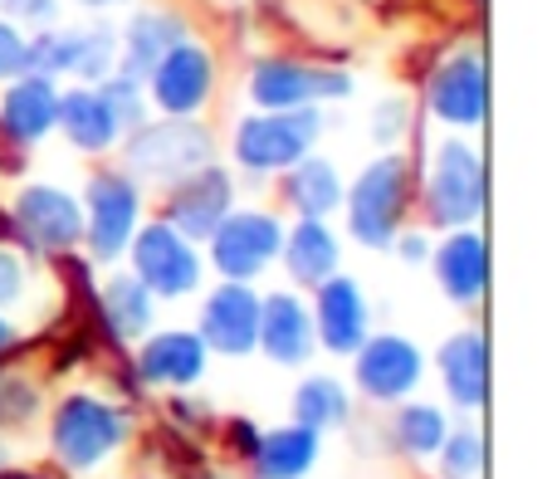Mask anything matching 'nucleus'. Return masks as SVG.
I'll list each match as a JSON object with an SVG mask.
<instances>
[{
    "instance_id": "obj_30",
    "label": "nucleus",
    "mask_w": 557,
    "mask_h": 479,
    "mask_svg": "<svg viewBox=\"0 0 557 479\" xmlns=\"http://www.w3.org/2000/svg\"><path fill=\"white\" fill-rule=\"evenodd\" d=\"M445 441V416L435 406H406L396 416V445L411 455H435Z\"/></svg>"
},
{
    "instance_id": "obj_23",
    "label": "nucleus",
    "mask_w": 557,
    "mask_h": 479,
    "mask_svg": "<svg viewBox=\"0 0 557 479\" xmlns=\"http://www.w3.org/2000/svg\"><path fill=\"white\" fill-rule=\"evenodd\" d=\"M182 39H186V20L182 15L147 10V15L127 20V29H123V69H117V74H127V78L143 84V78L162 64L166 49H176Z\"/></svg>"
},
{
    "instance_id": "obj_22",
    "label": "nucleus",
    "mask_w": 557,
    "mask_h": 479,
    "mask_svg": "<svg viewBox=\"0 0 557 479\" xmlns=\"http://www.w3.org/2000/svg\"><path fill=\"white\" fill-rule=\"evenodd\" d=\"M137 372L152 386H191L206 372V343L196 333H182V328L157 333L137 353Z\"/></svg>"
},
{
    "instance_id": "obj_35",
    "label": "nucleus",
    "mask_w": 557,
    "mask_h": 479,
    "mask_svg": "<svg viewBox=\"0 0 557 479\" xmlns=\"http://www.w3.org/2000/svg\"><path fill=\"white\" fill-rule=\"evenodd\" d=\"M25 294H29V265H25V255H20V249H10V245H0V308L20 304Z\"/></svg>"
},
{
    "instance_id": "obj_32",
    "label": "nucleus",
    "mask_w": 557,
    "mask_h": 479,
    "mask_svg": "<svg viewBox=\"0 0 557 479\" xmlns=\"http://www.w3.org/2000/svg\"><path fill=\"white\" fill-rule=\"evenodd\" d=\"M441 460H445V475H450V479H470L474 470H480V460H484L480 435H474V431L445 435V441H441Z\"/></svg>"
},
{
    "instance_id": "obj_36",
    "label": "nucleus",
    "mask_w": 557,
    "mask_h": 479,
    "mask_svg": "<svg viewBox=\"0 0 557 479\" xmlns=\"http://www.w3.org/2000/svg\"><path fill=\"white\" fill-rule=\"evenodd\" d=\"M0 5H5V15H10V20H20V25L45 29L49 20H54L59 0H0Z\"/></svg>"
},
{
    "instance_id": "obj_16",
    "label": "nucleus",
    "mask_w": 557,
    "mask_h": 479,
    "mask_svg": "<svg viewBox=\"0 0 557 479\" xmlns=\"http://www.w3.org/2000/svg\"><path fill=\"white\" fill-rule=\"evenodd\" d=\"M416 382H421V353H416V343L382 333L357 347V386L372 402H401Z\"/></svg>"
},
{
    "instance_id": "obj_19",
    "label": "nucleus",
    "mask_w": 557,
    "mask_h": 479,
    "mask_svg": "<svg viewBox=\"0 0 557 479\" xmlns=\"http://www.w3.org/2000/svg\"><path fill=\"white\" fill-rule=\"evenodd\" d=\"M435 255V279L441 288L455 298V304H480L484 298V284H490V245L484 235H474L470 225L450 231V240H441Z\"/></svg>"
},
{
    "instance_id": "obj_4",
    "label": "nucleus",
    "mask_w": 557,
    "mask_h": 479,
    "mask_svg": "<svg viewBox=\"0 0 557 479\" xmlns=\"http://www.w3.org/2000/svg\"><path fill=\"white\" fill-rule=\"evenodd\" d=\"M425 211L435 225L445 231H460L474 225L484 216V162L470 143L460 137H445L431 157V172H425Z\"/></svg>"
},
{
    "instance_id": "obj_9",
    "label": "nucleus",
    "mask_w": 557,
    "mask_h": 479,
    "mask_svg": "<svg viewBox=\"0 0 557 479\" xmlns=\"http://www.w3.org/2000/svg\"><path fill=\"white\" fill-rule=\"evenodd\" d=\"M278 245H284V225L270 211H231L221 225L211 231V265L221 269L235 284H250L255 274L278 259Z\"/></svg>"
},
{
    "instance_id": "obj_2",
    "label": "nucleus",
    "mask_w": 557,
    "mask_h": 479,
    "mask_svg": "<svg viewBox=\"0 0 557 479\" xmlns=\"http://www.w3.org/2000/svg\"><path fill=\"white\" fill-rule=\"evenodd\" d=\"M343 201H347V231L362 245L386 249L401 235L406 201H411V167H406V157H376L352 182V192H343Z\"/></svg>"
},
{
    "instance_id": "obj_25",
    "label": "nucleus",
    "mask_w": 557,
    "mask_h": 479,
    "mask_svg": "<svg viewBox=\"0 0 557 479\" xmlns=\"http://www.w3.org/2000/svg\"><path fill=\"white\" fill-rule=\"evenodd\" d=\"M278 255H284V269L298 279V284H323L327 274H337V235L327 231V221H298L294 231L284 235V245H278Z\"/></svg>"
},
{
    "instance_id": "obj_18",
    "label": "nucleus",
    "mask_w": 557,
    "mask_h": 479,
    "mask_svg": "<svg viewBox=\"0 0 557 479\" xmlns=\"http://www.w3.org/2000/svg\"><path fill=\"white\" fill-rule=\"evenodd\" d=\"M59 118V88L49 74H20L10 78L0 98V133L15 147H35Z\"/></svg>"
},
{
    "instance_id": "obj_41",
    "label": "nucleus",
    "mask_w": 557,
    "mask_h": 479,
    "mask_svg": "<svg viewBox=\"0 0 557 479\" xmlns=\"http://www.w3.org/2000/svg\"><path fill=\"white\" fill-rule=\"evenodd\" d=\"M78 5H94V10H103V5H123V0H78Z\"/></svg>"
},
{
    "instance_id": "obj_24",
    "label": "nucleus",
    "mask_w": 557,
    "mask_h": 479,
    "mask_svg": "<svg viewBox=\"0 0 557 479\" xmlns=\"http://www.w3.org/2000/svg\"><path fill=\"white\" fill-rule=\"evenodd\" d=\"M441 377L460 406H480L490 392V347L484 333H455L441 347Z\"/></svg>"
},
{
    "instance_id": "obj_28",
    "label": "nucleus",
    "mask_w": 557,
    "mask_h": 479,
    "mask_svg": "<svg viewBox=\"0 0 557 479\" xmlns=\"http://www.w3.org/2000/svg\"><path fill=\"white\" fill-rule=\"evenodd\" d=\"M103 318L108 328H113L117 337H143L147 328H152V294H147V284L137 274H113L103 288Z\"/></svg>"
},
{
    "instance_id": "obj_31",
    "label": "nucleus",
    "mask_w": 557,
    "mask_h": 479,
    "mask_svg": "<svg viewBox=\"0 0 557 479\" xmlns=\"http://www.w3.org/2000/svg\"><path fill=\"white\" fill-rule=\"evenodd\" d=\"M98 88H103V98H108V108H113L117 127H143L147 108H143V84H137V78H127V74H108Z\"/></svg>"
},
{
    "instance_id": "obj_11",
    "label": "nucleus",
    "mask_w": 557,
    "mask_h": 479,
    "mask_svg": "<svg viewBox=\"0 0 557 479\" xmlns=\"http://www.w3.org/2000/svg\"><path fill=\"white\" fill-rule=\"evenodd\" d=\"M143 84H147V94H152V103L162 118H196L206 103H211L215 59H211V49L182 39L176 49H166L162 64H157Z\"/></svg>"
},
{
    "instance_id": "obj_29",
    "label": "nucleus",
    "mask_w": 557,
    "mask_h": 479,
    "mask_svg": "<svg viewBox=\"0 0 557 479\" xmlns=\"http://www.w3.org/2000/svg\"><path fill=\"white\" fill-rule=\"evenodd\" d=\"M294 416L308 431H333V426L347 421V392L333 377H308L294 396Z\"/></svg>"
},
{
    "instance_id": "obj_38",
    "label": "nucleus",
    "mask_w": 557,
    "mask_h": 479,
    "mask_svg": "<svg viewBox=\"0 0 557 479\" xmlns=\"http://www.w3.org/2000/svg\"><path fill=\"white\" fill-rule=\"evenodd\" d=\"M392 245L401 249V259H411V265H421V259L431 255V245H425V235H396Z\"/></svg>"
},
{
    "instance_id": "obj_40",
    "label": "nucleus",
    "mask_w": 557,
    "mask_h": 479,
    "mask_svg": "<svg viewBox=\"0 0 557 479\" xmlns=\"http://www.w3.org/2000/svg\"><path fill=\"white\" fill-rule=\"evenodd\" d=\"M10 347H15V328L0 318V357H10Z\"/></svg>"
},
{
    "instance_id": "obj_12",
    "label": "nucleus",
    "mask_w": 557,
    "mask_h": 479,
    "mask_svg": "<svg viewBox=\"0 0 557 479\" xmlns=\"http://www.w3.org/2000/svg\"><path fill=\"white\" fill-rule=\"evenodd\" d=\"M425 108L450 127H480L490 113V74H484V49L450 54L425 84Z\"/></svg>"
},
{
    "instance_id": "obj_33",
    "label": "nucleus",
    "mask_w": 557,
    "mask_h": 479,
    "mask_svg": "<svg viewBox=\"0 0 557 479\" xmlns=\"http://www.w3.org/2000/svg\"><path fill=\"white\" fill-rule=\"evenodd\" d=\"M20 74H29V39L20 25L0 20V84H10Z\"/></svg>"
},
{
    "instance_id": "obj_10",
    "label": "nucleus",
    "mask_w": 557,
    "mask_h": 479,
    "mask_svg": "<svg viewBox=\"0 0 557 479\" xmlns=\"http://www.w3.org/2000/svg\"><path fill=\"white\" fill-rule=\"evenodd\" d=\"M117 35L108 25H78V29H49L29 39V74H78L84 84H103L113 74Z\"/></svg>"
},
{
    "instance_id": "obj_14",
    "label": "nucleus",
    "mask_w": 557,
    "mask_h": 479,
    "mask_svg": "<svg viewBox=\"0 0 557 479\" xmlns=\"http://www.w3.org/2000/svg\"><path fill=\"white\" fill-rule=\"evenodd\" d=\"M231 201H235V186H231V172L206 162L201 172L182 176L166 196V216L162 221L172 231H182L186 240H211L215 225L231 216Z\"/></svg>"
},
{
    "instance_id": "obj_5",
    "label": "nucleus",
    "mask_w": 557,
    "mask_h": 479,
    "mask_svg": "<svg viewBox=\"0 0 557 479\" xmlns=\"http://www.w3.org/2000/svg\"><path fill=\"white\" fill-rule=\"evenodd\" d=\"M84 235L98 265H113L137 235V216H143V186L127 172H98L84 192Z\"/></svg>"
},
{
    "instance_id": "obj_27",
    "label": "nucleus",
    "mask_w": 557,
    "mask_h": 479,
    "mask_svg": "<svg viewBox=\"0 0 557 479\" xmlns=\"http://www.w3.org/2000/svg\"><path fill=\"white\" fill-rule=\"evenodd\" d=\"M313 460H318V431H308V426H288V431L264 435L260 451H255L260 479H298L308 475Z\"/></svg>"
},
{
    "instance_id": "obj_6",
    "label": "nucleus",
    "mask_w": 557,
    "mask_h": 479,
    "mask_svg": "<svg viewBox=\"0 0 557 479\" xmlns=\"http://www.w3.org/2000/svg\"><path fill=\"white\" fill-rule=\"evenodd\" d=\"M133 274L143 279L152 298L191 294V288L201 284V255H196V240L172 231L166 221L137 225V235H133Z\"/></svg>"
},
{
    "instance_id": "obj_17",
    "label": "nucleus",
    "mask_w": 557,
    "mask_h": 479,
    "mask_svg": "<svg viewBox=\"0 0 557 479\" xmlns=\"http://www.w3.org/2000/svg\"><path fill=\"white\" fill-rule=\"evenodd\" d=\"M313 337L327 353H357L367 343V298L352 279L327 274L313 298Z\"/></svg>"
},
{
    "instance_id": "obj_26",
    "label": "nucleus",
    "mask_w": 557,
    "mask_h": 479,
    "mask_svg": "<svg viewBox=\"0 0 557 479\" xmlns=\"http://www.w3.org/2000/svg\"><path fill=\"white\" fill-rule=\"evenodd\" d=\"M284 201L298 211V221H323L333 206H343V182H337V167L327 157H304V162L288 167L284 182Z\"/></svg>"
},
{
    "instance_id": "obj_7",
    "label": "nucleus",
    "mask_w": 557,
    "mask_h": 479,
    "mask_svg": "<svg viewBox=\"0 0 557 479\" xmlns=\"http://www.w3.org/2000/svg\"><path fill=\"white\" fill-rule=\"evenodd\" d=\"M127 435V416L103 406L98 396H69L54 416V451L69 470H94L98 460L123 445Z\"/></svg>"
},
{
    "instance_id": "obj_42",
    "label": "nucleus",
    "mask_w": 557,
    "mask_h": 479,
    "mask_svg": "<svg viewBox=\"0 0 557 479\" xmlns=\"http://www.w3.org/2000/svg\"><path fill=\"white\" fill-rule=\"evenodd\" d=\"M10 479H35V475H10Z\"/></svg>"
},
{
    "instance_id": "obj_34",
    "label": "nucleus",
    "mask_w": 557,
    "mask_h": 479,
    "mask_svg": "<svg viewBox=\"0 0 557 479\" xmlns=\"http://www.w3.org/2000/svg\"><path fill=\"white\" fill-rule=\"evenodd\" d=\"M35 416V386L25 377H0V426H20Z\"/></svg>"
},
{
    "instance_id": "obj_1",
    "label": "nucleus",
    "mask_w": 557,
    "mask_h": 479,
    "mask_svg": "<svg viewBox=\"0 0 557 479\" xmlns=\"http://www.w3.org/2000/svg\"><path fill=\"white\" fill-rule=\"evenodd\" d=\"M215 143L201 123L191 118H162V123H143L133 127L123 147V172L133 182H157V186H176L182 176L201 172L211 162Z\"/></svg>"
},
{
    "instance_id": "obj_15",
    "label": "nucleus",
    "mask_w": 557,
    "mask_h": 479,
    "mask_svg": "<svg viewBox=\"0 0 557 479\" xmlns=\"http://www.w3.org/2000/svg\"><path fill=\"white\" fill-rule=\"evenodd\" d=\"M10 211H15V225L35 249H74L84 240V206L64 186H25Z\"/></svg>"
},
{
    "instance_id": "obj_20",
    "label": "nucleus",
    "mask_w": 557,
    "mask_h": 479,
    "mask_svg": "<svg viewBox=\"0 0 557 479\" xmlns=\"http://www.w3.org/2000/svg\"><path fill=\"white\" fill-rule=\"evenodd\" d=\"M313 314H308V304L298 294H274L260 304V343L264 353L274 357V363L284 367H298L308 363V353H313Z\"/></svg>"
},
{
    "instance_id": "obj_43",
    "label": "nucleus",
    "mask_w": 557,
    "mask_h": 479,
    "mask_svg": "<svg viewBox=\"0 0 557 479\" xmlns=\"http://www.w3.org/2000/svg\"><path fill=\"white\" fill-rule=\"evenodd\" d=\"M0 465H5V451H0Z\"/></svg>"
},
{
    "instance_id": "obj_8",
    "label": "nucleus",
    "mask_w": 557,
    "mask_h": 479,
    "mask_svg": "<svg viewBox=\"0 0 557 479\" xmlns=\"http://www.w3.org/2000/svg\"><path fill=\"white\" fill-rule=\"evenodd\" d=\"M347 94H352V74L298 64V59H260L250 74V98L264 108V113L313 108V103H323V98H347Z\"/></svg>"
},
{
    "instance_id": "obj_21",
    "label": "nucleus",
    "mask_w": 557,
    "mask_h": 479,
    "mask_svg": "<svg viewBox=\"0 0 557 479\" xmlns=\"http://www.w3.org/2000/svg\"><path fill=\"white\" fill-rule=\"evenodd\" d=\"M59 127L69 133V143L78 147V152H108V147H117V118L113 108H108L103 88L84 84V88H69V94H59Z\"/></svg>"
},
{
    "instance_id": "obj_3",
    "label": "nucleus",
    "mask_w": 557,
    "mask_h": 479,
    "mask_svg": "<svg viewBox=\"0 0 557 479\" xmlns=\"http://www.w3.org/2000/svg\"><path fill=\"white\" fill-rule=\"evenodd\" d=\"M323 118L313 108H284V113H255L235 127V162L245 172L264 176V172H288L294 162H304L313 152Z\"/></svg>"
},
{
    "instance_id": "obj_37",
    "label": "nucleus",
    "mask_w": 557,
    "mask_h": 479,
    "mask_svg": "<svg viewBox=\"0 0 557 479\" xmlns=\"http://www.w3.org/2000/svg\"><path fill=\"white\" fill-rule=\"evenodd\" d=\"M401 133H406V103L401 98L376 103V143H396Z\"/></svg>"
},
{
    "instance_id": "obj_39",
    "label": "nucleus",
    "mask_w": 557,
    "mask_h": 479,
    "mask_svg": "<svg viewBox=\"0 0 557 479\" xmlns=\"http://www.w3.org/2000/svg\"><path fill=\"white\" fill-rule=\"evenodd\" d=\"M235 445H240V455H250V460H255V451H260V435H255L250 421H235Z\"/></svg>"
},
{
    "instance_id": "obj_13",
    "label": "nucleus",
    "mask_w": 557,
    "mask_h": 479,
    "mask_svg": "<svg viewBox=\"0 0 557 479\" xmlns=\"http://www.w3.org/2000/svg\"><path fill=\"white\" fill-rule=\"evenodd\" d=\"M206 353H225V357H240L255 353L260 343V294L250 284H235L225 279L221 288H211L201 304V333Z\"/></svg>"
}]
</instances>
